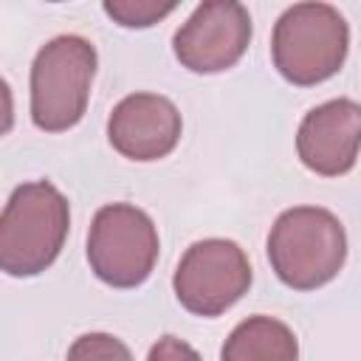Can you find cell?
<instances>
[{
    "label": "cell",
    "instance_id": "6da1fadb",
    "mask_svg": "<svg viewBox=\"0 0 361 361\" xmlns=\"http://www.w3.org/2000/svg\"><path fill=\"white\" fill-rule=\"evenodd\" d=\"M268 262L293 290H316L338 276L347 259L341 220L322 206L285 209L268 231Z\"/></svg>",
    "mask_w": 361,
    "mask_h": 361
},
{
    "label": "cell",
    "instance_id": "7a4b0ae2",
    "mask_svg": "<svg viewBox=\"0 0 361 361\" xmlns=\"http://www.w3.org/2000/svg\"><path fill=\"white\" fill-rule=\"evenodd\" d=\"M68 228V197L51 180L20 183L0 217V268L17 279L42 274L59 257Z\"/></svg>",
    "mask_w": 361,
    "mask_h": 361
},
{
    "label": "cell",
    "instance_id": "3957f363",
    "mask_svg": "<svg viewBox=\"0 0 361 361\" xmlns=\"http://www.w3.org/2000/svg\"><path fill=\"white\" fill-rule=\"evenodd\" d=\"M350 51V25L330 3H293L274 23L271 59L279 76L310 87L336 76Z\"/></svg>",
    "mask_w": 361,
    "mask_h": 361
},
{
    "label": "cell",
    "instance_id": "277c9868",
    "mask_svg": "<svg viewBox=\"0 0 361 361\" xmlns=\"http://www.w3.org/2000/svg\"><path fill=\"white\" fill-rule=\"evenodd\" d=\"M96 48L79 34L48 39L31 62V121L42 133L76 127L87 110L96 76Z\"/></svg>",
    "mask_w": 361,
    "mask_h": 361
},
{
    "label": "cell",
    "instance_id": "5b68a950",
    "mask_svg": "<svg viewBox=\"0 0 361 361\" xmlns=\"http://www.w3.org/2000/svg\"><path fill=\"white\" fill-rule=\"evenodd\" d=\"M161 240L152 217L133 203L102 206L87 231L90 271L110 288H138L158 262Z\"/></svg>",
    "mask_w": 361,
    "mask_h": 361
},
{
    "label": "cell",
    "instance_id": "8992f818",
    "mask_svg": "<svg viewBox=\"0 0 361 361\" xmlns=\"http://www.w3.org/2000/svg\"><path fill=\"white\" fill-rule=\"evenodd\" d=\"M251 288V262L234 240L209 237L192 243L172 276L178 302L203 319L234 307Z\"/></svg>",
    "mask_w": 361,
    "mask_h": 361
},
{
    "label": "cell",
    "instance_id": "52a82bcc",
    "mask_svg": "<svg viewBox=\"0 0 361 361\" xmlns=\"http://www.w3.org/2000/svg\"><path fill=\"white\" fill-rule=\"evenodd\" d=\"M251 42V14L234 0L200 3L175 31V59L192 73H223L234 68Z\"/></svg>",
    "mask_w": 361,
    "mask_h": 361
},
{
    "label": "cell",
    "instance_id": "ba28073f",
    "mask_svg": "<svg viewBox=\"0 0 361 361\" xmlns=\"http://www.w3.org/2000/svg\"><path fill=\"white\" fill-rule=\"evenodd\" d=\"M361 152V104L353 99H330L313 107L296 130L299 161L324 178L347 175Z\"/></svg>",
    "mask_w": 361,
    "mask_h": 361
},
{
    "label": "cell",
    "instance_id": "9c48e42d",
    "mask_svg": "<svg viewBox=\"0 0 361 361\" xmlns=\"http://www.w3.org/2000/svg\"><path fill=\"white\" fill-rule=\"evenodd\" d=\"M180 113L161 93H130L124 96L107 118L110 147L130 161H158L166 158L180 141Z\"/></svg>",
    "mask_w": 361,
    "mask_h": 361
},
{
    "label": "cell",
    "instance_id": "30bf717a",
    "mask_svg": "<svg viewBox=\"0 0 361 361\" xmlns=\"http://www.w3.org/2000/svg\"><path fill=\"white\" fill-rule=\"evenodd\" d=\"M220 361H299V341L285 322L248 316L228 333Z\"/></svg>",
    "mask_w": 361,
    "mask_h": 361
},
{
    "label": "cell",
    "instance_id": "8fae6325",
    "mask_svg": "<svg viewBox=\"0 0 361 361\" xmlns=\"http://www.w3.org/2000/svg\"><path fill=\"white\" fill-rule=\"evenodd\" d=\"M104 14L124 25V28H149L155 25L158 20L169 17L175 11V3H152V0H107L104 6Z\"/></svg>",
    "mask_w": 361,
    "mask_h": 361
},
{
    "label": "cell",
    "instance_id": "7c38bea8",
    "mask_svg": "<svg viewBox=\"0 0 361 361\" xmlns=\"http://www.w3.org/2000/svg\"><path fill=\"white\" fill-rule=\"evenodd\" d=\"M65 361H133V353L110 333H85L73 338Z\"/></svg>",
    "mask_w": 361,
    "mask_h": 361
},
{
    "label": "cell",
    "instance_id": "4fadbf2b",
    "mask_svg": "<svg viewBox=\"0 0 361 361\" xmlns=\"http://www.w3.org/2000/svg\"><path fill=\"white\" fill-rule=\"evenodd\" d=\"M147 361H203V358H200V353H197L192 344H186L183 338H178V336H161V338L149 347Z\"/></svg>",
    "mask_w": 361,
    "mask_h": 361
}]
</instances>
